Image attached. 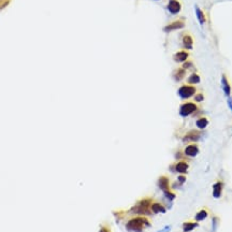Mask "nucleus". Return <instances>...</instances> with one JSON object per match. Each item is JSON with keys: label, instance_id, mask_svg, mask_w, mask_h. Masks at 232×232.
<instances>
[{"label": "nucleus", "instance_id": "23", "mask_svg": "<svg viewBox=\"0 0 232 232\" xmlns=\"http://www.w3.org/2000/svg\"><path fill=\"white\" fill-rule=\"evenodd\" d=\"M10 1H11V0H0V10L7 7L10 3Z\"/></svg>", "mask_w": 232, "mask_h": 232}, {"label": "nucleus", "instance_id": "3", "mask_svg": "<svg viewBox=\"0 0 232 232\" xmlns=\"http://www.w3.org/2000/svg\"><path fill=\"white\" fill-rule=\"evenodd\" d=\"M197 89L193 85H183L179 89V96L182 99H188V98L193 97L196 94Z\"/></svg>", "mask_w": 232, "mask_h": 232}, {"label": "nucleus", "instance_id": "15", "mask_svg": "<svg viewBox=\"0 0 232 232\" xmlns=\"http://www.w3.org/2000/svg\"><path fill=\"white\" fill-rule=\"evenodd\" d=\"M185 75H186V70L184 69V68H179V69L175 70L173 73V77L176 82L182 81V80L185 77Z\"/></svg>", "mask_w": 232, "mask_h": 232}, {"label": "nucleus", "instance_id": "12", "mask_svg": "<svg viewBox=\"0 0 232 232\" xmlns=\"http://www.w3.org/2000/svg\"><path fill=\"white\" fill-rule=\"evenodd\" d=\"M158 186H159V188H160L163 193H165V191H170L169 179H168L167 176H161L160 179H158Z\"/></svg>", "mask_w": 232, "mask_h": 232}, {"label": "nucleus", "instance_id": "6", "mask_svg": "<svg viewBox=\"0 0 232 232\" xmlns=\"http://www.w3.org/2000/svg\"><path fill=\"white\" fill-rule=\"evenodd\" d=\"M167 8H168V11L174 15V14H179V12H181L182 5L179 0H169Z\"/></svg>", "mask_w": 232, "mask_h": 232}, {"label": "nucleus", "instance_id": "16", "mask_svg": "<svg viewBox=\"0 0 232 232\" xmlns=\"http://www.w3.org/2000/svg\"><path fill=\"white\" fill-rule=\"evenodd\" d=\"M151 210L155 214L165 213V207L162 204H160V203H153V204H151Z\"/></svg>", "mask_w": 232, "mask_h": 232}, {"label": "nucleus", "instance_id": "8", "mask_svg": "<svg viewBox=\"0 0 232 232\" xmlns=\"http://www.w3.org/2000/svg\"><path fill=\"white\" fill-rule=\"evenodd\" d=\"M188 58H189V53L187 51H184V49L176 52L173 56V59L176 63H185L186 60H188Z\"/></svg>", "mask_w": 232, "mask_h": 232}, {"label": "nucleus", "instance_id": "27", "mask_svg": "<svg viewBox=\"0 0 232 232\" xmlns=\"http://www.w3.org/2000/svg\"><path fill=\"white\" fill-rule=\"evenodd\" d=\"M202 100H203V95H202V94L197 95V97H196V101H197V102H200V101H202Z\"/></svg>", "mask_w": 232, "mask_h": 232}, {"label": "nucleus", "instance_id": "13", "mask_svg": "<svg viewBox=\"0 0 232 232\" xmlns=\"http://www.w3.org/2000/svg\"><path fill=\"white\" fill-rule=\"evenodd\" d=\"M188 168H189V165H188L187 162H185V161H179V162H177L176 165H175V171H176L177 173L185 174L187 173Z\"/></svg>", "mask_w": 232, "mask_h": 232}, {"label": "nucleus", "instance_id": "1", "mask_svg": "<svg viewBox=\"0 0 232 232\" xmlns=\"http://www.w3.org/2000/svg\"><path fill=\"white\" fill-rule=\"evenodd\" d=\"M146 226H149V223L146 218L144 217H135V218L130 219L129 221L126 225V228H127L128 231H132V232H141L143 230L144 227Z\"/></svg>", "mask_w": 232, "mask_h": 232}, {"label": "nucleus", "instance_id": "2", "mask_svg": "<svg viewBox=\"0 0 232 232\" xmlns=\"http://www.w3.org/2000/svg\"><path fill=\"white\" fill-rule=\"evenodd\" d=\"M152 200L149 198H146V199L141 200L140 202H138V204L135 206L132 207L131 212L135 214H149L148 210L151 209V203Z\"/></svg>", "mask_w": 232, "mask_h": 232}, {"label": "nucleus", "instance_id": "7", "mask_svg": "<svg viewBox=\"0 0 232 232\" xmlns=\"http://www.w3.org/2000/svg\"><path fill=\"white\" fill-rule=\"evenodd\" d=\"M200 131L198 130H190V131H188L183 138V141L184 142H195V141H198L200 139Z\"/></svg>", "mask_w": 232, "mask_h": 232}, {"label": "nucleus", "instance_id": "26", "mask_svg": "<svg viewBox=\"0 0 232 232\" xmlns=\"http://www.w3.org/2000/svg\"><path fill=\"white\" fill-rule=\"evenodd\" d=\"M171 231V226H165L161 230H159L158 232H170Z\"/></svg>", "mask_w": 232, "mask_h": 232}, {"label": "nucleus", "instance_id": "14", "mask_svg": "<svg viewBox=\"0 0 232 232\" xmlns=\"http://www.w3.org/2000/svg\"><path fill=\"white\" fill-rule=\"evenodd\" d=\"M221 193H223V183L217 182L213 187V197L218 199V198L221 197Z\"/></svg>", "mask_w": 232, "mask_h": 232}, {"label": "nucleus", "instance_id": "5", "mask_svg": "<svg viewBox=\"0 0 232 232\" xmlns=\"http://www.w3.org/2000/svg\"><path fill=\"white\" fill-rule=\"evenodd\" d=\"M184 27H185V21L184 19H176V21L172 22V23L168 24L167 26H165L163 31L165 32H172L174 30H179Z\"/></svg>", "mask_w": 232, "mask_h": 232}, {"label": "nucleus", "instance_id": "18", "mask_svg": "<svg viewBox=\"0 0 232 232\" xmlns=\"http://www.w3.org/2000/svg\"><path fill=\"white\" fill-rule=\"evenodd\" d=\"M209 125V119L206 117H201L197 121V127L199 129H205Z\"/></svg>", "mask_w": 232, "mask_h": 232}, {"label": "nucleus", "instance_id": "24", "mask_svg": "<svg viewBox=\"0 0 232 232\" xmlns=\"http://www.w3.org/2000/svg\"><path fill=\"white\" fill-rule=\"evenodd\" d=\"M165 197H167L169 200H171V201L174 199V197H175V196H174V193H172L171 191H165Z\"/></svg>", "mask_w": 232, "mask_h": 232}, {"label": "nucleus", "instance_id": "11", "mask_svg": "<svg viewBox=\"0 0 232 232\" xmlns=\"http://www.w3.org/2000/svg\"><path fill=\"white\" fill-rule=\"evenodd\" d=\"M221 87H223V90L225 93V95L227 97H229L230 94H231V86L229 84V81H228L227 77L225 74H223L221 77Z\"/></svg>", "mask_w": 232, "mask_h": 232}, {"label": "nucleus", "instance_id": "28", "mask_svg": "<svg viewBox=\"0 0 232 232\" xmlns=\"http://www.w3.org/2000/svg\"><path fill=\"white\" fill-rule=\"evenodd\" d=\"M228 105H229L230 110L232 111V98H229V99H228Z\"/></svg>", "mask_w": 232, "mask_h": 232}, {"label": "nucleus", "instance_id": "20", "mask_svg": "<svg viewBox=\"0 0 232 232\" xmlns=\"http://www.w3.org/2000/svg\"><path fill=\"white\" fill-rule=\"evenodd\" d=\"M198 226V223H185L183 225V230L184 232H189L191 230H193Z\"/></svg>", "mask_w": 232, "mask_h": 232}, {"label": "nucleus", "instance_id": "10", "mask_svg": "<svg viewBox=\"0 0 232 232\" xmlns=\"http://www.w3.org/2000/svg\"><path fill=\"white\" fill-rule=\"evenodd\" d=\"M184 153H185V155L188 156V157H196V156L198 155V153H199V147H198V145H196V144H189L185 148Z\"/></svg>", "mask_w": 232, "mask_h": 232}, {"label": "nucleus", "instance_id": "19", "mask_svg": "<svg viewBox=\"0 0 232 232\" xmlns=\"http://www.w3.org/2000/svg\"><path fill=\"white\" fill-rule=\"evenodd\" d=\"M188 84H198L200 82V75L197 73H193L187 80Z\"/></svg>", "mask_w": 232, "mask_h": 232}, {"label": "nucleus", "instance_id": "4", "mask_svg": "<svg viewBox=\"0 0 232 232\" xmlns=\"http://www.w3.org/2000/svg\"><path fill=\"white\" fill-rule=\"evenodd\" d=\"M198 110V107L196 103L193 102H186L184 104L181 105L179 107V115L183 116V117H186V116H189L190 114H193V112H196Z\"/></svg>", "mask_w": 232, "mask_h": 232}, {"label": "nucleus", "instance_id": "22", "mask_svg": "<svg viewBox=\"0 0 232 232\" xmlns=\"http://www.w3.org/2000/svg\"><path fill=\"white\" fill-rule=\"evenodd\" d=\"M217 221L218 219L214 217L213 220H212V232H216V228H217Z\"/></svg>", "mask_w": 232, "mask_h": 232}, {"label": "nucleus", "instance_id": "25", "mask_svg": "<svg viewBox=\"0 0 232 232\" xmlns=\"http://www.w3.org/2000/svg\"><path fill=\"white\" fill-rule=\"evenodd\" d=\"M184 63V65H183V68H184V69H188V68H191V67H193V63H191V61H188V60H186L185 61V63Z\"/></svg>", "mask_w": 232, "mask_h": 232}, {"label": "nucleus", "instance_id": "17", "mask_svg": "<svg viewBox=\"0 0 232 232\" xmlns=\"http://www.w3.org/2000/svg\"><path fill=\"white\" fill-rule=\"evenodd\" d=\"M196 14H197V19H198V21H199V23L201 24V25H203V24L206 22L205 14L203 13V11H202L201 9H199L198 7H196Z\"/></svg>", "mask_w": 232, "mask_h": 232}, {"label": "nucleus", "instance_id": "9", "mask_svg": "<svg viewBox=\"0 0 232 232\" xmlns=\"http://www.w3.org/2000/svg\"><path fill=\"white\" fill-rule=\"evenodd\" d=\"M182 43H183V47L185 49H191L193 46V38L189 33H185L182 38Z\"/></svg>", "mask_w": 232, "mask_h": 232}, {"label": "nucleus", "instance_id": "21", "mask_svg": "<svg viewBox=\"0 0 232 232\" xmlns=\"http://www.w3.org/2000/svg\"><path fill=\"white\" fill-rule=\"evenodd\" d=\"M207 212L205 211V210H202V211H200L199 213L196 215V220L197 221H201V220H204L205 218L207 217Z\"/></svg>", "mask_w": 232, "mask_h": 232}, {"label": "nucleus", "instance_id": "29", "mask_svg": "<svg viewBox=\"0 0 232 232\" xmlns=\"http://www.w3.org/2000/svg\"><path fill=\"white\" fill-rule=\"evenodd\" d=\"M100 232H110V231H109V230H107V228L103 227V228H101V230H100Z\"/></svg>", "mask_w": 232, "mask_h": 232}]
</instances>
